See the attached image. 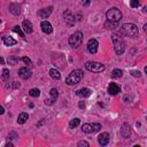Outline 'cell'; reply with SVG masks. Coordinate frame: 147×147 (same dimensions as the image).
<instances>
[{"mask_svg":"<svg viewBox=\"0 0 147 147\" xmlns=\"http://www.w3.org/2000/svg\"><path fill=\"white\" fill-rule=\"evenodd\" d=\"M9 10H10V13L11 14H14V15H18L20 14V6L18 5H16V3H10V6H9Z\"/></svg>","mask_w":147,"mask_h":147,"instance_id":"44dd1931","label":"cell"},{"mask_svg":"<svg viewBox=\"0 0 147 147\" xmlns=\"http://www.w3.org/2000/svg\"><path fill=\"white\" fill-rule=\"evenodd\" d=\"M53 11V7H48V8H44V9H40L38 15L40 18H47Z\"/></svg>","mask_w":147,"mask_h":147,"instance_id":"2e32d148","label":"cell"},{"mask_svg":"<svg viewBox=\"0 0 147 147\" xmlns=\"http://www.w3.org/2000/svg\"><path fill=\"white\" fill-rule=\"evenodd\" d=\"M91 93H92V91L87 87H83V88H79L76 91V95H78L80 98H88L91 95Z\"/></svg>","mask_w":147,"mask_h":147,"instance_id":"4fadbf2b","label":"cell"},{"mask_svg":"<svg viewBox=\"0 0 147 147\" xmlns=\"http://www.w3.org/2000/svg\"><path fill=\"white\" fill-rule=\"evenodd\" d=\"M16 61H18V59H16V57H13V59H9V62H11L13 64L16 62Z\"/></svg>","mask_w":147,"mask_h":147,"instance_id":"836d02e7","label":"cell"},{"mask_svg":"<svg viewBox=\"0 0 147 147\" xmlns=\"http://www.w3.org/2000/svg\"><path fill=\"white\" fill-rule=\"evenodd\" d=\"M131 75H132V76H134V77H140V71L132 70V71H131Z\"/></svg>","mask_w":147,"mask_h":147,"instance_id":"1f68e13d","label":"cell"},{"mask_svg":"<svg viewBox=\"0 0 147 147\" xmlns=\"http://www.w3.org/2000/svg\"><path fill=\"white\" fill-rule=\"evenodd\" d=\"M83 33L80 31H77L75 32L74 34H71L69 37V45L72 47V48H78L80 46V44L83 42Z\"/></svg>","mask_w":147,"mask_h":147,"instance_id":"5b68a950","label":"cell"},{"mask_svg":"<svg viewBox=\"0 0 147 147\" xmlns=\"http://www.w3.org/2000/svg\"><path fill=\"white\" fill-rule=\"evenodd\" d=\"M144 31H145V32L147 33V23H146V24L144 25Z\"/></svg>","mask_w":147,"mask_h":147,"instance_id":"8d00e7d4","label":"cell"},{"mask_svg":"<svg viewBox=\"0 0 147 147\" xmlns=\"http://www.w3.org/2000/svg\"><path fill=\"white\" fill-rule=\"evenodd\" d=\"M22 61H23L24 63H26L28 65H31V63H32V62H31V60H30L29 57H26V56H24V57H22Z\"/></svg>","mask_w":147,"mask_h":147,"instance_id":"f546056e","label":"cell"},{"mask_svg":"<svg viewBox=\"0 0 147 147\" xmlns=\"http://www.w3.org/2000/svg\"><path fill=\"white\" fill-rule=\"evenodd\" d=\"M106 17L110 22H119L121 18H122V13H121V10L118 8L113 7V8H110V9L107 10Z\"/></svg>","mask_w":147,"mask_h":147,"instance_id":"277c9868","label":"cell"},{"mask_svg":"<svg viewBox=\"0 0 147 147\" xmlns=\"http://www.w3.org/2000/svg\"><path fill=\"white\" fill-rule=\"evenodd\" d=\"M13 31H14V32H16L17 34H20V37H23V38H24V33H23L22 29H21L18 25H15V26L13 28Z\"/></svg>","mask_w":147,"mask_h":147,"instance_id":"484cf974","label":"cell"},{"mask_svg":"<svg viewBox=\"0 0 147 147\" xmlns=\"http://www.w3.org/2000/svg\"><path fill=\"white\" fill-rule=\"evenodd\" d=\"M63 16H64V21L67 22V24H69V25H74L75 24V16L69 9L63 13Z\"/></svg>","mask_w":147,"mask_h":147,"instance_id":"30bf717a","label":"cell"},{"mask_svg":"<svg viewBox=\"0 0 147 147\" xmlns=\"http://www.w3.org/2000/svg\"><path fill=\"white\" fill-rule=\"evenodd\" d=\"M130 6L132 8H138L140 6V0H131L130 1Z\"/></svg>","mask_w":147,"mask_h":147,"instance_id":"83f0119b","label":"cell"},{"mask_svg":"<svg viewBox=\"0 0 147 147\" xmlns=\"http://www.w3.org/2000/svg\"><path fill=\"white\" fill-rule=\"evenodd\" d=\"M49 94H51V99L49 100H45V103L46 105H52L54 101H56V99L59 96V92H57L56 88H52L51 92H49Z\"/></svg>","mask_w":147,"mask_h":147,"instance_id":"9a60e30c","label":"cell"},{"mask_svg":"<svg viewBox=\"0 0 147 147\" xmlns=\"http://www.w3.org/2000/svg\"><path fill=\"white\" fill-rule=\"evenodd\" d=\"M142 11H144V13H146V11H147V6H145V7H144V9H142Z\"/></svg>","mask_w":147,"mask_h":147,"instance_id":"f35d334b","label":"cell"},{"mask_svg":"<svg viewBox=\"0 0 147 147\" xmlns=\"http://www.w3.org/2000/svg\"><path fill=\"white\" fill-rule=\"evenodd\" d=\"M28 118H29V115H28L26 113H21V114L18 115L17 123H18V124H24V123L28 121Z\"/></svg>","mask_w":147,"mask_h":147,"instance_id":"ffe728a7","label":"cell"},{"mask_svg":"<svg viewBox=\"0 0 147 147\" xmlns=\"http://www.w3.org/2000/svg\"><path fill=\"white\" fill-rule=\"evenodd\" d=\"M49 75H51V77H52L53 79H56V80L61 78L60 72H59V70H56V69H51V70H49Z\"/></svg>","mask_w":147,"mask_h":147,"instance_id":"7402d4cb","label":"cell"},{"mask_svg":"<svg viewBox=\"0 0 147 147\" xmlns=\"http://www.w3.org/2000/svg\"><path fill=\"white\" fill-rule=\"evenodd\" d=\"M109 139H110L109 134H108L107 132H102V133H100L99 137H98V142H99V145H101V146H106V145H108Z\"/></svg>","mask_w":147,"mask_h":147,"instance_id":"9c48e42d","label":"cell"},{"mask_svg":"<svg viewBox=\"0 0 147 147\" xmlns=\"http://www.w3.org/2000/svg\"><path fill=\"white\" fill-rule=\"evenodd\" d=\"M80 2L83 3V6H88L91 3V0H80Z\"/></svg>","mask_w":147,"mask_h":147,"instance_id":"d6a6232c","label":"cell"},{"mask_svg":"<svg viewBox=\"0 0 147 147\" xmlns=\"http://www.w3.org/2000/svg\"><path fill=\"white\" fill-rule=\"evenodd\" d=\"M18 76L23 79H29L31 77V70L28 69L26 67H23V68H20L18 69Z\"/></svg>","mask_w":147,"mask_h":147,"instance_id":"8fae6325","label":"cell"},{"mask_svg":"<svg viewBox=\"0 0 147 147\" xmlns=\"http://www.w3.org/2000/svg\"><path fill=\"white\" fill-rule=\"evenodd\" d=\"M29 94H30L31 96H33V98H38V96L40 95V91H39L38 88H31V90L29 91Z\"/></svg>","mask_w":147,"mask_h":147,"instance_id":"d4e9b609","label":"cell"},{"mask_svg":"<svg viewBox=\"0 0 147 147\" xmlns=\"http://www.w3.org/2000/svg\"><path fill=\"white\" fill-rule=\"evenodd\" d=\"M101 129V125L99 123H85L82 125V131L85 133H95Z\"/></svg>","mask_w":147,"mask_h":147,"instance_id":"52a82bcc","label":"cell"},{"mask_svg":"<svg viewBox=\"0 0 147 147\" xmlns=\"http://www.w3.org/2000/svg\"><path fill=\"white\" fill-rule=\"evenodd\" d=\"M78 106H79V108H85V103H84V101H80Z\"/></svg>","mask_w":147,"mask_h":147,"instance_id":"e575fe53","label":"cell"},{"mask_svg":"<svg viewBox=\"0 0 147 147\" xmlns=\"http://www.w3.org/2000/svg\"><path fill=\"white\" fill-rule=\"evenodd\" d=\"M2 41L6 46H13V45H16V40L13 39L11 37H8V36H3L2 37Z\"/></svg>","mask_w":147,"mask_h":147,"instance_id":"ac0fdd59","label":"cell"},{"mask_svg":"<svg viewBox=\"0 0 147 147\" xmlns=\"http://www.w3.org/2000/svg\"><path fill=\"white\" fill-rule=\"evenodd\" d=\"M78 146H79V147H82V146L88 147L90 145H88V142H87V141H85V140H82V141H79V142H78Z\"/></svg>","mask_w":147,"mask_h":147,"instance_id":"4dcf8cb0","label":"cell"},{"mask_svg":"<svg viewBox=\"0 0 147 147\" xmlns=\"http://www.w3.org/2000/svg\"><path fill=\"white\" fill-rule=\"evenodd\" d=\"M121 91V86L116 83H110L109 86H108V93L110 95H116L118 92Z\"/></svg>","mask_w":147,"mask_h":147,"instance_id":"7c38bea8","label":"cell"},{"mask_svg":"<svg viewBox=\"0 0 147 147\" xmlns=\"http://www.w3.org/2000/svg\"><path fill=\"white\" fill-rule=\"evenodd\" d=\"M121 133H122L123 138H127L130 136V126H129V124H126V123L123 124V127L121 130Z\"/></svg>","mask_w":147,"mask_h":147,"instance_id":"d6986e66","label":"cell"},{"mask_svg":"<svg viewBox=\"0 0 147 147\" xmlns=\"http://www.w3.org/2000/svg\"><path fill=\"white\" fill-rule=\"evenodd\" d=\"M79 123H80V119H79V118H74V119H71V121L69 122V127H70V129H74V127L78 126Z\"/></svg>","mask_w":147,"mask_h":147,"instance_id":"cb8c5ba5","label":"cell"},{"mask_svg":"<svg viewBox=\"0 0 147 147\" xmlns=\"http://www.w3.org/2000/svg\"><path fill=\"white\" fill-rule=\"evenodd\" d=\"M3 111H5V110H3V107H1V108H0V114H3Z\"/></svg>","mask_w":147,"mask_h":147,"instance_id":"74e56055","label":"cell"},{"mask_svg":"<svg viewBox=\"0 0 147 147\" xmlns=\"http://www.w3.org/2000/svg\"><path fill=\"white\" fill-rule=\"evenodd\" d=\"M145 72L147 74V67H145Z\"/></svg>","mask_w":147,"mask_h":147,"instance_id":"ab89813d","label":"cell"},{"mask_svg":"<svg viewBox=\"0 0 147 147\" xmlns=\"http://www.w3.org/2000/svg\"><path fill=\"white\" fill-rule=\"evenodd\" d=\"M5 147H14V145H13V144H6Z\"/></svg>","mask_w":147,"mask_h":147,"instance_id":"d590c367","label":"cell"},{"mask_svg":"<svg viewBox=\"0 0 147 147\" xmlns=\"http://www.w3.org/2000/svg\"><path fill=\"white\" fill-rule=\"evenodd\" d=\"M40 28H41V30H42L44 33H52V31H53L52 24L48 21H42L41 24H40Z\"/></svg>","mask_w":147,"mask_h":147,"instance_id":"5bb4252c","label":"cell"},{"mask_svg":"<svg viewBox=\"0 0 147 147\" xmlns=\"http://www.w3.org/2000/svg\"><path fill=\"white\" fill-rule=\"evenodd\" d=\"M8 78H9V70L5 68V69L2 70V79H3V80H7Z\"/></svg>","mask_w":147,"mask_h":147,"instance_id":"f1b7e54d","label":"cell"},{"mask_svg":"<svg viewBox=\"0 0 147 147\" xmlns=\"http://www.w3.org/2000/svg\"><path fill=\"white\" fill-rule=\"evenodd\" d=\"M119 31L124 36H127V37H137L138 33H139V30H138V26L133 23H124L121 28H119Z\"/></svg>","mask_w":147,"mask_h":147,"instance_id":"6da1fadb","label":"cell"},{"mask_svg":"<svg viewBox=\"0 0 147 147\" xmlns=\"http://www.w3.org/2000/svg\"><path fill=\"white\" fill-rule=\"evenodd\" d=\"M117 23H118V22H110V21H108V22H106L105 26H106L107 29H114V28L117 25Z\"/></svg>","mask_w":147,"mask_h":147,"instance_id":"4316f807","label":"cell"},{"mask_svg":"<svg viewBox=\"0 0 147 147\" xmlns=\"http://www.w3.org/2000/svg\"><path fill=\"white\" fill-rule=\"evenodd\" d=\"M83 78V71L79 69H76L69 74V76L65 78V83L68 85H76L78 84Z\"/></svg>","mask_w":147,"mask_h":147,"instance_id":"3957f363","label":"cell"},{"mask_svg":"<svg viewBox=\"0 0 147 147\" xmlns=\"http://www.w3.org/2000/svg\"><path fill=\"white\" fill-rule=\"evenodd\" d=\"M98 46H99V42H98L96 39H94V38L90 39L88 42H87V51H88V53L95 54L98 52Z\"/></svg>","mask_w":147,"mask_h":147,"instance_id":"ba28073f","label":"cell"},{"mask_svg":"<svg viewBox=\"0 0 147 147\" xmlns=\"http://www.w3.org/2000/svg\"><path fill=\"white\" fill-rule=\"evenodd\" d=\"M123 76V71L121 70V69H114L113 71H111V77L113 78H119V77H122Z\"/></svg>","mask_w":147,"mask_h":147,"instance_id":"603a6c76","label":"cell"},{"mask_svg":"<svg viewBox=\"0 0 147 147\" xmlns=\"http://www.w3.org/2000/svg\"><path fill=\"white\" fill-rule=\"evenodd\" d=\"M85 68L88 71L92 72H102L105 70V65L100 62H95V61H88L85 63Z\"/></svg>","mask_w":147,"mask_h":147,"instance_id":"8992f818","label":"cell"},{"mask_svg":"<svg viewBox=\"0 0 147 147\" xmlns=\"http://www.w3.org/2000/svg\"><path fill=\"white\" fill-rule=\"evenodd\" d=\"M22 28H23L24 32H26V33H31V32H32V23H31L29 20H24V21H23Z\"/></svg>","mask_w":147,"mask_h":147,"instance_id":"e0dca14e","label":"cell"},{"mask_svg":"<svg viewBox=\"0 0 147 147\" xmlns=\"http://www.w3.org/2000/svg\"><path fill=\"white\" fill-rule=\"evenodd\" d=\"M111 40H113V44H114V49H115V53L117 55H121L124 53L125 51V42L123 40V38L121 36H117V34H113L111 36Z\"/></svg>","mask_w":147,"mask_h":147,"instance_id":"7a4b0ae2","label":"cell"}]
</instances>
